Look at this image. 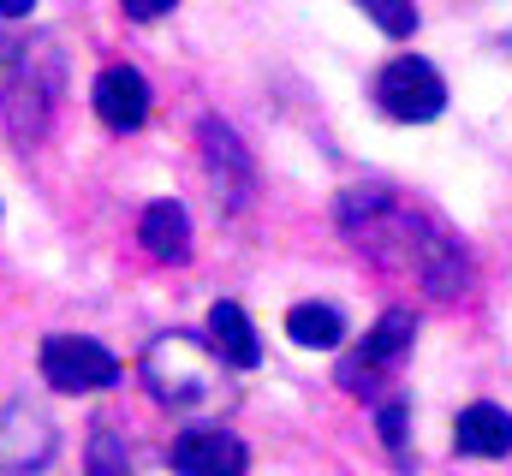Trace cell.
Returning <instances> with one entry per match:
<instances>
[{
	"label": "cell",
	"mask_w": 512,
	"mask_h": 476,
	"mask_svg": "<svg viewBox=\"0 0 512 476\" xmlns=\"http://www.w3.org/2000/svg\"><path fill=\"white\" fill-rule=\"evenodd\" d=\"M90 476H131L126 441L108 423H96V435H90Z\"/></svg>",
	"instance_id": "16"
},
{
	"label": "cell",
	"mask_w": 512,
	"mask_h": 476,
	"mask_svg": "<svg viewBox=\"0 0 512 476\" xmlns=\"http://www.w3.org/2000/svg\"><path fill=\"white\" fill-rule=\"evenodd\" d=\"M197 143H203V167H209V179H215L221 209L239 215L256 191V167H251V155H245V143H239L233 125H221V119H203V125H197Z\"/></svg>",
	"instance_id": "6"
},
{
	"label": "cell",
	"mask_w": 512,
	"mask_h": 476,
	"mask_svg": "<svg viewBox=\"0 0 512 476\" xmlns=\"http://www.w3.org/2000/svg\"><path fill=\"white\" fill-rule=\"evenodd\" d=\"M405 250H411V262H417V274H423V286L435 292V298H459L465 292V280H471V268H465V250L453 244L447 233H435V227H417V221H405Z\"/></svg>",
	"instance_id": "8"
},
{
	"label": "cell",
	"mask_w": 512,
	"mask_h": 476,
	"mask_svg": "<svg viewBox=\"0 0 512 476\" xmlns=\"http://www.w3.org/2000/svg\"><path fill=\"white\" fill-rule=\"evenodd\" d=\"M42 381L54 393H102L120 381V357L90 334H48L42 340Z\"/></svg>",
	"instance_id": "3"
},
{
	"label": "cell",
	"mask_w": 512,
	"mask_h": 476,
	"mask_svg": "<svg viewBox=\"0 0 512 476\" xmlns=\"http://www.w3.org/2000/svg\"><path fill=\"white\" fill-rule=\"evenodd\" d=\"M382 36H393V42H405V36H417V6L411 0H352Z\"/></svg>",
	"instance_id": "15"
},
{
	"label": "cell",
	"mask_w": 512,
	"mask_h": 476,
	"mask_svg": "<svg viewBox=\"0 0 512 476\" xmlns=\"http://www.w3.org/2000/svg\"><path fill=\"white\" fill-rule=\"evenodd\" d=\"M376 429H382L387 453H405V405H399V399H387V405H382V417H376Z\"/></svg>",
	"instance_id": "17"
},
{
	"label": "cell",
	"mask_w": 512,
	"mask_h": 476,
	"mask_svg": "<svg viewBox=\"0 0 512 476\" xmlns=\"http://www.w3.org/2000/svg\"><path fill=\"white\" fill-rule=\"evenodd\" d=\"M54 90H60V54L48 48V42H24L18 48V60H12V78H6V96H0V108H6V125H12V137H42L48 131V114H54Z\"/></svg>",
	"instance_id": "1"
},
{
	"label": "cell",
	"mask_w": 512,
	"mask_h": 476,
	"mask_svg": "<svg viewBox=\"0 0 512 476\" xmlns=\"http://www.w3.org/2000/svg\"><path fill=\"white\" fill-rule=\"evenodd\" d=\"M60 435L48 423V411H36L30 399H12L0 405V471L6 476H36L54 459Z\"/></svg>",
	"instance_id": "5"
},
{
	"label": "cell",
	"mask_w": 512,
	"mask_h": 476,
	"mask_svg": "<svg viewBox=\"0 0 512 476\" xmlns=\"http://www.w3.org/2000/svg\"><path fill=\"white\" fill-rule=\"evenodd\" d=\"M167 459L179 476H245V465H251V453L233 429H185Z\"/></svg>",
	"instance_id": "7"
},
{
	"label": "cell",
	"mask_w": 512,
	"mask_h": 476,
	"mask_svg": "<svg viewBox=\"0 0 512 476\" xmlns=\"http://www.w3.org/2000/svg\"><path fill=\"white\" fill-rule=\"evenodd\" d=\"M453 447L465 459H507L512 453V411L501 405H465L453 423Z\"/></svg>",
	"instance_id": "11"
},
{
	"label": "cell",
	"mask_w": 512,
	"mask_h": 476,
	"mask_svg": "<svg viewBox=\"0 0 512 476\" xmlns=\"http://www.w3.org/2000/svg\"><path fill=\"white\" fill-rule=\"evenodd\" d=\"M18 48H24V42H12V36H0V66H12V60H18Z\"/></svg>",
	"instance_id": "20"
},
{
	"label": "cell",
	"mask_w": 512,
	"mask_h": 476,
	"mask_svg": "<svg viewBox=\"0 0 512 476\" xmlns=\"http://www.w3.org/2000/svg\"><path fill=\"white\" fill-rule=\"evenodd\" d=\"M376 102L399 125H423V119H435L447 108V78L423 54H399V60H387L376 72Z\"/></svg>",
	"instance_id": "2"
},
{
	"label": "cell",
	"mask_w": 512,
	"mask_h": 476,
	"mask_svg": "<svg viewBox=\"0 0 512 476\" xmlns=\"http://www.w3.org/2000/svg\"><path fill=\"white\" fill-rule=\"evenodd\" d=\"M120 6H126L131 18H143V24H149V18H161V12H173L179 0H120Z\"/></svg>",
	"instance_id": "18"
},
{
	"label": "cell",
	"mask_w": 512,
	"mask_h": 476,
	"mask_svg": "<svg viewBox=\"0 0 512 476\" xmlns=\"http://www.w3.org/2000/svg\"><path fill=\"white\" fill-rule=\"evenodd\" d=\"M90 102H96V119H102L108 131H137V125L149 119V78H143L137 66H108V72L96 78Z\"/></svg>",
	"instance_id": "9"
},
{
	"label": "cell",
	"mask_w": 512,
	"mask_h": 476,
	"mask_svg": "<svg viewBox=\"0 0 512 476\" xmlns=\"http://www.w3.org/2000/svg\"><path fill=\"white\" fill-rule=\"evenodd\" d=\"M137 238H143V250L155 262H185L191 256V215H185V203H173V197L149 203L143 221H137Z\"/></svg>",
	"instance_id": "13"
},
{
	"label": "cell",
	"mask_w": 512,
	"mask_h": 476,
	"mask_svg": "<svg viewBox=\"0 0 512 476\" xmlns=\"http://www.w3.org/2000/svg\"><path fill=\"white\" fill-rule=\"evenodd\" d=\"M30 6H36V0H0V18H24Z\"/></svg>",
	"instance_id": "19"
},
{
	"label": "cell",
	"mask_w": 512,
	"mask_h": 476,
	"mask_svg": "<svg viewBox=\"0 0 512 476\" xmlns=\"http://www.w3.org/2000/svg\"><path fill=\"white\" fill-rule=\"evenodd\" d=\"M143 375H149V393L161 405H197L209 393V357L191 334H167L155 340L143 357Z\"/></svg>",
	"instance_id": "4"
},
{
	"label": "cell",
	"mask_w": 512,
	"mask_h": 476,
	"mask_svg": "<svg viewBox=\"0 0 512 476\" xmlns=\"http://www.w3.org/2000/svg\"><path fill=\"white\" fill-rule=\"evenodd\" d=\"M209 352L221 357L227 369H256V363H262V340H256L251 316H245L233 298H221V304L209 310Z\"/></svg>",
	"instance_id": "12"
},
{
	"label": "cell",
	"mask_w": 512,
	"mask_h": 476,
	"mask_svg": "<svg viewBox=\"0 0 512 476\" xmlns=\"http://www.w3.org/2000/svg\"><path fill=\"white\" fill-rule=\"evenodd\" d=\"M411 340H417V322L405 316V310H387L382 322L364 334V352L352 357L346 369H340V381L352 387V393H364V375H376V369H393L399 357L411 352Z\"/></svg>",
	"instance_id": "10"
},
{
	"label": "cell",
	"mask_w": 512,
	"mask_h": 476,
	"mask_svg": "<svg viewBox=\"0 0 512 476\" xmlns=\"http://www.w3.org/2000/svg\"><path fill=\"white\" fill-rule=\"evenodd\" d=\"M286 334L298 340V346H310V352H334L340 340H346V316L334 310V304H292L286 310Z\"/></svg>",
	"instance_id": "14"
}]
</instances>
